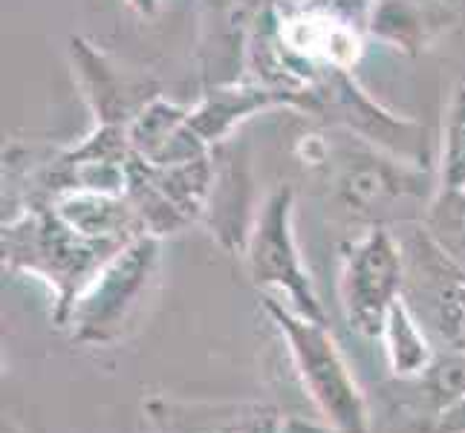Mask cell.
I'll return each mask as SVG.
<instances>
[{
  "instance_id": "obj_16",
  "label": "cell",
  "mask_w": 465,
  "mask_h": 433,
  "mask_svg": "<svg viewBox=\"0 0 465 433\" xmlns=\"http://www.w3.org/2000/svg\"><path fill=\"white\" fill-rule=\"evenodd\" d=\"M422 226L451 258L465 266V188H437Z\"/></svg>"
},
{
  "instance_id": "obj_11",
  "label": "cell",
  "mask_w": 465,
  "mask_h": 433,
  "mask_svg": "<svg viewBox=\"0 0 465 433\" xmlns=\"http://www.w3.org/2000/svg\"><path fill=\"white\" fill-rule=\"evenodd\" d=\"M295 107V99L290 93L266 87V84H220L205 93V99L188 110L191 131L200 136V142L208 151H214L217 144L229 142L234 127L240 122H246L252 113L272 107Z\"/></svg>"
},
{
  "instance_id": "obj_25",
  "label": "cell",
  "mask_w": 465,
  "mask_h": 433,
  "mask_svg": "<svg viewBox=\"0 0 465 433\" xmlns=\"http://www.w3.org/2000/svg\"><path fill=\"white\" fill-rule=\"evenodd\" d=\"M148 433H153V430H148Z\"/></svg>"
},
{
  "instance_id": "obj_21",
  "label": "cell",
  "mask_w": 465,
  "mask_h": 433,
  "mask_svg": "<svg viewBox=\"0 0 465 433\" xmlns=\"http://www.w3.org/2000/svg\"><path fill=\"white\" fill-rule=\"evenodd\" d=\"M266 4L278 6V9H298V6H307L310 0H266Z\"/></svg>"
},
{
  "instance_id": "obj_4",
  "label": "cell",
  "mask_w": 465,
  "mask_h": 433,
  "mask_svg": "<svg viewBox=\"0 0 465 433\" xmlns=\"http://www.w3.org/2000/svg\"><path fill=\"white\" fill-rule=\"evenodd\" d=\"M159 240L163 237L139 234L99 269V275L75 298L61 327L70 332V341L107 347L124 339L156 280Z\"/></svg>"
},
{
  "instance_id": "obj_15",
  "label": "cell",
  "mask_w": 465,
  "mask_h": 433,
  "mask_svg": "<svg viewBox=\"0 0 465 433\" xmlns=\"http://www.w3.org/2000/svg\"><path fill=\"white\" fill-rule=\"evenodd\" d=\"M381 341H384V356H388L391 376L402 381L420 379L440 352L437 344L428 339V332L420 327V320L408 312L402 298L393 303L388 320H384Z\"/></svg>"
},
{
  "instance_id": "obj_7",
  "label": "cell",
  "mask_w": 465,
  "mask_h": 433,
  "mask_svg": "<svg viewBox=\"0 0 465 433\" xmlns=\"http://www.w3.org/2000/svg\"><path fill=\"white\" fill-rule=\"evenodd\" d=\"M339 298L350 330L364 339H381L384 320L402 298V254L393 229L371 226L344 246Z\"/></svg>"
},
{
  "instance_id": "obj_1",
  "label": "cell",
  "mask_w": 465,
  "mask_h": 433,
  "mask_svg": "<svg viewBox=\"0 0 465 433\" xmlns=\"http://www.w3.org/2000/svg\"><path fill=\"white\" fill-rule=\"evenodd\" d=\"M122 249L124 246L119 243L75 231L50 202L26 205L18 217L4 222V234H0L4 266L38 278L53 289L55 327H64L75 298Z\"/></svg>"
},
{
  "instance_id": "obj_24",
  "label": "cell",
  "mask_w": 465,
  "mask_h": 433,
  "mask_svg": "<svg viewBox=\"0 0 465 433\" xmlns=\"http://www.w3.org/2000/svg\"><path fill=\"white\" fill-rule=\"evenodd\" d=\"M457 347H462V349H465V335H462V341H460V344H457Z\"/></svg>"
},
{
  "instance_id": "obj_5",
  "label": "cell",
  "mask_w": 465,
  "mask_h": 433,
  "mask_svg": "<svg viewBox=\"0 0 465 433\" xmlns=\"http://www.w3.org/2000/svg\"><path fill=\"white\" fill-rule=\"evenodd\" d=\"M402 254V303L428 339L451 349L465 335V266L420 222L396 226Z\"/></svg>"
},
{
  "instance_id": "obj_20",
  "label": "cell",
  "mask_w": 465,
  "mask_h": 433,
  "mask_svg": "<svg viewBox=\"0 0 465 433\" xmlns=\"http://www.w3.org/2000/svg\"><path fill=\"white\" fill-rule=\"evenodd\" d=\"M278 433H339V430L330 428L327 422H324V425H315V422L295 419V416H283V422H281V430H278Z\"/></svg>"
},
{
  "instance_id": "obj_18",
  "label": "cell",
  "mask_w": 465,
  "mask_h": 433,
  "mask_svg": "<svg viewBox=\"0 0 465 433\" xmlns=\"http://www.w3.org/2000/svg\"><path fill=\"white\" fill-rule=\"evenodd\" d=\"M416 381H420L428 402L434 405V416H437L442 408L465 396V349L462 347L440 349L437 359L430 361V367Z\"/></svg>"
},
{
  "instance_id": "obj_14",
  "label": "cell",
  "mask_w": 465,
  "mask_h": 433,
  "mask_svg": "<svg viewBox=\"0 0 465 433\" xmlns=\"http://www.w3.org/2000/svg\"><path fill=\"white\" fill-rule=\"evenodd\" d=\"M448 21H454V15L434 0H373L367 32L393 44L396 50L420 53L448 26Z\"/></svg>"
},
{
  "instance_id": "obj_17",
  "label": "cell",
  "mask_w": 465,
  "mask_h": 433,
  "mask_svg": "<svg viewBox=\"0 0 465 433\" xmlns=\"http://www.w3.org/2000/svg\"><path fill=\"white\" fill-rule=\"evenodd\" d=\"M440 188H465V82L454 87L442 124Z\"/></svg>"
},
{
  "instance_id": "obj_8",
  "label": "cell",
  "mask_w": 465,
  "mask_h": 433,
  "mask_svg": "<svg viewBox=\"0 0 465 433\" xmlns=\"http://www.w3.org/2000/svg\"><path fill=\"white\" fill-rule=\"evenodd\" d=\"M145 419L153 433H278L283 413L263 399L151 396Z\"/></svg>"
},
{
  "instance_id": "obj_3",
  "label": "cell",
  "mask_w": 465,
  "mask_h": 433,
  "mask_svg": "<svg viewBox=\"0 0 465 433\" xmlns=\"http://www.w3.org/2000/svg\"><path fill=\"white\" fill-rule=\"evenodd\" d=\"M335 171V194L341 205L371 226L396 229L402 222H420L434 200L425 165L388 153L364 142L359 148H341Z\"/></svg>"
},
{
  "instance_id": "obj_2",
  "label": "cell",
  "mask_w": 465,
  "mask_h": 433,
  "mask_svg": "<svg viewBox=\"0 0 465 433\" xmlns=\"http://www.w3.org/2000/svg\"><path fill=\"white\" fill-rule=\"evenodd\" d=\"M263 312L283 335L301 388L307 390L321 419L339 433H371L367 399L327 324L303 318L269 295L263 298Z\"/></svg>"
},
{
  "instance_id": "obj_10",
  "label": "cell",
  "mask_w": 465,
  "mask_h": 433,
  "mask_svg": "<svg viewBox=\"0 0 465 433\" xmlns=\"http://www.w3.org/2000/svg\"><path fill=\"white\" fill-rule=\"evenodd\" d=\"M212 159H214V182L203 220L208 222L212 237H217V243L223 249L232 254H243L254 217H258L252 212L249 162L243 156L237 159V153H229L226 142L212 151Z\"/></svg>"
},
{
  "instance_id": "obj_6",
  "label": "cell",
  "mask_w": 465,
  "mask_h": 433,
  "mask_svg": "<svg viewBox=\"0 0 465 433\" xmlns=\"http://www.w3.org/2000/svg\"><path fill=\"white\" fill-rule=\"evenodd\" d=\"M295 191L290 185L275 188L261 205L246 243L249 280L263 289L269 298H278L298 315L327 324V312L315 295L310 271L301 263V251L292 229Z\"/></svg>"
},
{
  "instance_id": "obj_13",
  "label": "cell",
  "mask_w": 465,
  "mask_h": 433,
  "mask_svg": "<svg viewBox=\"0 0 465 433\" xmlns=\"http://www.w3.org/2000/svg\"><path fill=\"white\" fill-rule=\"evenodd\" d=\"M55 212L70 222L75 231L93 240L127 246L139 234H145L134 212L131 200L124 194H95V191H73L50 202Z\"/></svg>"
},
{
  "instance_id": "obj_19",
  "label": "cell",
  "mask_w": 465,
  "mask_h": 433,
  "mask_svg": "<svg viewBox=\"0 0 465 433\" xmlns=\"http://www.w3.org/2000/svg\"><path fill=\"white\" fill-rule=\"evenodd\" d=\"M428 433H465V396L451 402L448 408H442L434 416Z\"/></svg>"
},
{
  "instance_id": "obj_9",
  "label": "cell",
  "mask_w": 465,
  "mask_h": 433,
  "mask_svg": "<svg viewBox=\"0 0 465 433\" xmlns=\"http://www.w3.org/2000/svg\"><path fill=\"white\" fill-rule=\"evenodd\" d=\"M70 64L78 87L95 116V124L127 127L153 99H159V87L151 78H142L131 70H122L99 53L82 35L70 38Z\"/></svg>"
},
{
  "instance_id": "obj_22",
  "label": "cell",
  "mask_w": 465,
  "mask_h": 433,
  "mask_svg": "<svg viewBox=\"0 0 465 433\" xmlns=\"http://www.w3.org/2000/svg\"><path fill=\"white\" fill-rule=\"evenodd\" d=\"M131 6H136L142 15H153L156 12V0H127Z\"/></svg>"
},
{
  "instance_id": "obj_23",
  "label": "cell",
  "mask_w": 465,
  "mask_h": 433,
  "mask_svg": "<svg viewBox=\"0 0 465 433\" xmlns=\"http://www.w3.org/2000/svg\"><path fill=\"white\" fill-rule=\"evenodd\" d=\"M4 433H26L15 419H4Z\"/></svg>"
},
{
  "instance_id": "obj_12",
  "label": "cell",
  "mask_w": 465,
  "mask_h": 433,
  "mask_svg": "<svg viewBox=\"0 0 465 433\" xmlns=\"http://www.w3.org/2000/svg\"><path fill=\"white\" fill-rule=\"evenodd\" d=\"M127 139L134 153L151 165H180L212 153L191 131L188 110L165 99H153L127 124Z\"/></svg>"
}]
</instances>
